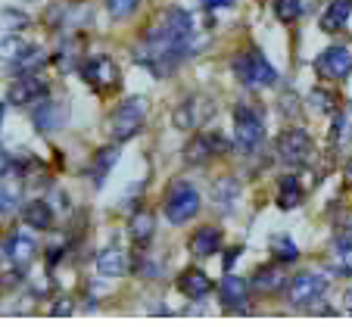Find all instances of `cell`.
Listing matches in <instances>:
<instances>
[{"instance_id":"1","label":"cell","mask_w":352,"mask_h":327,"mask_svg":"<svg viewBox=\"0 0 352 327\" xmlns=\"http://www.w3.org/2000/svg\"><path fill=\"white\" fill-rule=\"evenodd\" d=\"M209 41V32L187 10H166L153 25H146L144 44L138 50V63L146 66L156 78H166L184 60L199 54V47Z\"/></svg>"},{"instance_id":"2","label":"cell","mask_w":352,"mask_h":327,"mask_svg":"<svg viewBox=\"0 0 352 327\" xmlns=\"http://www.w3.org/2000/svg\"><path fill=\"white\" fill-rule=\"evenodd\" d=\"M231 69H234V78L246 87H274L278 84V72H274V66L262 56V50H256V47L253 50H246V54H240Z\"/></svg>"},{"instance_id":"3","label":"cell","mask_w":352,"mask_h":327,"mask_svg":"<svg viewBox=\"0 0 352 327\" xmlns=\"http://www.w3.org/2000/svg\"><path fill=\"white\" fill-rule=\"evenodd\" d=\"M144 115H146L144 97H128L125 103H119L107 122V131H109V137H113V144H122V140L134 137V134L140 131V125H144Z\"/></svg>"},{"instance_id":"4","label":"cell","mask_w":352,"mask_h":327,"mask_svg":"<svg viewBox=\"0 0 352 327\" xmlns=\"http://www.w3.org/2000/svg\"><path fill=\"white\" fill-rule=\"evenodd\" d=\"M262 115L256 109L237 103L234 106V144H237L240 153H253L262 144Z\"/></svg>"},{"instance_id":"5","label":"cell","mask_w":352,"mask_h":327,"mask_svg":"<svg viewBox=\"0 0 352 327\" xmlns=\"http://www.w3.org/2000/svg\"><path fill=\"white\" fill-rule=\"evenodd\" d=\"M197 212H199V194L193 190V184L175 181L166 196V218L172 221V225H187Z\"/></svg>"},{"instance_id":"6","label":"cell","mask_w":352,"mask_h":327,"mask_svg":"<svg viewBox=\"0 0 352 327\" xmlns=\"http://www.w3.org/2000/svg\"><path fill=\"white\" fill-rule=\"evenodd\" d=\"M274 150H278V159L284 162V166L299 168L312 159V137H309L302 128H287V131H280Z\"/></svg>"},{"instance_id":"7","label":"cell","mask_w":352,"mask_h":327,"mask_svg":"<svg viewBox=\"0 0 352 327\" xmlns=\"http://www.w3.org/2000/svg\"><path fill=\"white\" fill-rule=\"evenodd\" d=\"M81 75H85V81L97 93H113L122 84L119 66L109 56H91V60H85L81 63Z\"/></svg>"},{"instance_id":"8","label":"cell","mask_w":352,"mask_h":327,"mask_svg":"<svg viewBox=\"0 0 352 327\" xmlns=\"http://www.w3.org/2000/svg\"><path fill=\"white\" fill-rule=\"evenodd\" d=\"M324 293H327V278H321L315 271H302L290 280V306L296 308L309 306V302H318Z\"/></svg>"},{"instance_id":"9","label":"cell","mask_w":352,"mask_h":327,"mask_svg":"<svg viewBox=\"0 0 352 327\" xmlns=\"http://www.w3.org/2000/svg\"><path fill=\"white\" fill-rule=\"evenodd\" d=\"M66 115H69L66 106L60 100H50V97H38L32 106V122L41 134H50L56 128H63L66 125Z\"/></svg>"},{"instance_id":"10","label":"cell","mask_w":352,"mask_h":327,"mask_svg":"<svg viewBox=\"0 0 352 327\" xmlns=\"http://www.w3.org/2000/svg\"><path fill=\"white\" fill-rule=\"evenodd\" d=\"M44 93H47V81L41 78V72H19V78L10 84V103L13 106H28Z\"/></svg>"},{"instance_id":"11","label":"cell","mask_w":352,"mask_h":327,"mask_svg":"<svg viewBox=\"0 0 352 327\" xmlns=\"http://www.w3.org/2000/svg\"><path fill=\"white\" fill-rule=\"evenodd\" d=\"M315 69H318L321 78L340 81V78H346V75L352 72V54L346 50V47H327L324 54L318 56Z\"/></svg>"},{"instance_id":"12","label":"cell","mask_w":352,"mask_h":327,"mask_svg":"<svg viewBox=\"0 0 352 327\" xmlns=\"http://www.w3.org/2000/svg\"><path fill=\"white\" fill-rule=\"evenodd\" d=\"M34 253H38V247H34V237L25 231H16L13 237L7 240V247H3V256H7V262L13 268H19V271H25L28 265H32Z\"/></svg>"},{"instance_id":"13","label":"cell","mask_w":352,"mask_h":327,"mask_svg":"<svg viewBox=\"0 0 352 327\" xmlns=\"http://www.w3.org/2000/svg\"><path fill=\"white\" fill-rule=\"evenodd\" d=\"M221 150H228V144L219 134H197L184 147V162L187 166H203V162H209V156L221 153Z\"/></svg>"},{"instance_id":"14","label":"cell","mask_w":352,"mask_h":327,"mask_svg":"<svg viewBox=\"0 0 352 327\" xmlns=\"http://www.w3.org/2000/svg\"><path fill=\"white\" fill-rule=\"evenodd\" d=\"M212 115V100H203V97H190L187 103H181L175 109V125L178 128H199L203 122Z\"/></svg>"},{"instance_id":"15","label":"cell","mask_w":352,"mask_h":327,"mask_svg":"<svg viewBox=\"0 0 352 327\" xmlns=\"http://www.w3.org/2000/svg\"><path fill=\"white\" fill-rule=\"evenodd\" d=\"M178 290L187 300H203V296H209V290H212V280H209V274L203 271V268H184L178 278Z\"/></svg>"},{"instance_id":"16","label":"cell","mask_w":352,"mask_h":327,"mask_svg":"<svg viewBox=\"0 0 352 327\" xmlns=\"http://www.w3.org/2000/svg\"><path fill=\"white\" fill-rule=\"evenodd\" d=\"M221 247V231L215 225H206V227H197L190 237V253L197 259H206V256H215Z\"/></svg>"},{"instance_id":"17","label":"cell","mask_w":352,"mask_h":327,"mask_svg":"<svg viewBox=\"0 0 352 327\" xmlns=\"http://www.w3.org/2000/svg\"><path fill=\"white\" fill-rule=\"evenodd\" d=\"M284 284H287V274L278 262L274 265H259L253 274V290H259V293H280Z\"/></svg>"},{"instance_id":"18","label":"cell","mask_w":352,"mask_h":327,"mask_svg":"<svg viewBox=\"0 0 352 327\" xmlns=\"http://www.w3.org/2000/svg\"><path fill=\"white\" fill-rule=\"evenodd\" d=\"M246 290H250V287H246V280L237 278V274H228V278H221L219 296H221V302H225V308H243Z\"/></svg>"},{"instance_id":"19","label":"cell","mask_w":352,"mask_h":327,"mask_svg":"<svg viewBox=\"0 0 352 327\" xmlns=\"http://www.w3.org/2000/svg\"><path fill=\"white\" fill-rule=\"evenodd\" d=\"M352 16V0H333L331 7L321 13V32H343Z\"/></svg>"},{"instance_id":"20","label":"cell","mask_w":352,"mask_h":327,"mask_svg":"<svg viewBox=\"0 0 352 327\" xmlns=\"http://www.w3.org/2000/svg\"><path fill=\"white\" fill-rule=\"evenodd\" d=\"M119 162V147H100L97 153H94V162H91V181L94 187H103V181H107V174L113 172V166Z\"/></svg>"},{"instance_id":"21","label":"cell","mask_w":352,"mask_h":327,"mask_svg":"<svg viewBox=\"0 0 352 327\" xmlns=\"http://www.w3.org/2000/svg\"><path fill=\"white\" fill-rule=\"evenodd\" d=\"M22 221L28 227H34V231H50L54 227V212H50V206L44 200H32L22 206Z\"/></svg>"},{"instance_id":"22","label":"cell","mask_w":352,"mask_h":327,"mask_svg":"<svg viewBox=\"0 0 352 327\" xmlns=\"http://www.w3.org/2000/svg\"><path fill=\"white\" fill-rule=\"evenodd\" d=\"M81 50H85V41H81L78 34L63 41L60 50H56V66H60V72H72L75 66H81Z\"/></svg>"},{"instance_id":"23","label":"cell","mask_w":352,"mask_h":327,"mask_svg":"<svg viewBox=\"0 0 352 327\" xmlns=\"http://www.w3.org/2000/svg\"><path fill=\"white\" fill-rule=\"evenodd\" d=\"M125 268H128V262H125V253H122V249L109 247V249H103V253H97L100 278H122Z\"/></svg>"},{"instance_id":"24","label":"cell","mask_w":352,"mask_h":327,"mask_svg":"<svg viewBox=\"0 0 352 327\" xmlns=\"http://www.w3.org/2000/svg\"><path fill=\"white\" fill-rule=\"evenodd\" d=\"M153 231H156L153 212H134L131 221H128V234H131V240L138 247H146V243L153 240Z\"/></svg>"},{"instance_id":"25","label":"cell","mask_w":352,"mask_h":327,"mask_svg":"<svg viewBox=\"0 0 352 327\" xmlns=\"http://www.w3.org/2000/svg\"><path fill=\"white\" fill-rule=\"evenodd\" d=\"M302 196H306V190H302V184H299L296 174H284L278 184V206L280 209H296L299 203H302Z\"/></svg>"},{"instance_id":"26","label":"cell","mask_w":352,"mask_h":327,"mask_svg":"<svg viewBox=\"0 0 352 327\" xmlns=\"http://www.w3.org/2000/svg\"><path fill=\"white\" fill-rule=\"evenodd\" d=\"M237 194H240V187H237V181L234 178H219L212 184V200H215V206L221 209V212H231V206H234V200H237Z\"/></svg>"},{"instance_id":"27","label":"cell","mask_w":352,"mask_h":327,"mask_svg":"<svg viewBox=\"0 0 352 327\" xmlns=\"http://www.w3.org/2000/svg\"><path fill=\"white\" fill-rule=\"evenodd\" d=\"M28 54H32V44H25L19 34H13V38H3V41H0V60L10 63V66L22 63Z\"/></svg>"},{"instance_id":"28","label":"cell","mask_w":352,"mask_h":327,"mask_svg":"<svg viewBox=\"0 0 352 327\" xmlns=\"http://www.w3.org/2000/svg\"><path fill=\"white\" fill-rule=\"evenodd\" d=\"M331 137H333V144H340V147L352 140V103H346V109H340V113H337Z\"/></svg>"},{"instance_id":"29","label":"cell","mask_w":352,"mask_h":327,"mask_svg":"<svg viewBox=\"0 0 352 327\" xmlns=\"http://www.w3.org/2000/svg\"><path fill=\"white\" fill-rule=\"evenodd\" d=\"M331 268L337 274H352V240H337L333 243Z\"/></svg>"},{"instance_id":"30","label":"cell","mask_w":352,"mask_h":327,"mask_svg":"<svg viewBox=\"0 0 352 327\" xmlns=\"http://www.w3.org/2000/svg\"><path fill=\"white\" fill-rule=\"evenodd\" d=\"M272 253H274V259L284 262V265H290V262L299 259V247L290 240V237H284V234L272 237Z\"/></svg>"},{"instance_id":"31","label":"cell","mask_w":352,"mask_h":327,"mask_svg":"<svg viewBox=\"0 0 352 327\" xmlns=\"http://www.w3.org/2000/svg\"><path fill=\"white\" fill-rule=\"evenodd\" d=\"M274 16L280 22H296L302 16V0H274Z\"/></svg>"},{"instance_id":"32","label":"cell","mask_w":352,"mask_h":327,"mask_svg":"<svg viewBox=\"0 0 352 327\" xmlns=\"http://www.w3.org/2000/svg\"><path fill=\"white\" fill-rule=\"evenodd\" d=\"M19 209V187H0V218H7Z\"/></svg>"},{"instance_id":"33","label":"cell","mask_w":352,"mask_h":327,"mask_svg":"<svg viewBox=\"0 0 352 327\" xmlns=\"http://www.w3.org/2000/svg\"><path fill=\"white\" fill-rule=\"evenodd\" d=\"M138 3L140 0H107V13L113 19H125V16H131L138 10Z\"/></svg>"},{"instance_id":"34","label":"cell","mask_w":352,"mask_h":327,"mask_svg":"<svg viewBox=\"0 0 352 327\" xmlns=\"http://www.w3.org/2000/svg\"><path fill=\"white\" fill-rule=\"evenodd\" d=\"M309 103H312V109H318V113H331L333 109V97L327 91H312L309 93Z\"/></svg>"},{"instance_id":"35","label":"cell","mask_w":352,"mask_h":327,"mask_svg":"<svg viewBox=\"0 0 352 327\" xmlns=\"http://www.w3.org/2000/svg\"><path fill=\"white\" fill-rule=\"evenodd\" d=\"M19 280H22V271L16 268V271H10V274H3V278H0V290H13V287H19Z\"/></svg>"},{"instance_id":"36","label":"cell","mask_w":352,"mask_h":327,"mask_svg":"<svg viewBox=\"0 0 352 327\" xmlns=\"http://www.w3.org/2000/svg\"><path fill=\"white\" fill-rule=\"evenodd\" d=\"M63 256H66V247H63V243H54V247H50V253H47V268H54Z\"/></svg>"},{"instance_id":"37","label":"cell","mask_w":352,"mask_h":327,"mask_svg":"<svg viewBox=\"0 0 352 327\" xmlns=\"http://www.w3.org/2000/svg\"><path fill=\"white\" fill-rule=\"evenodd\" d=\"M10 168H13V156H10L7 150L0 147V178H3V174H7Z\"/></svg>"},{"instance_id":"38","label":"cell","mask_w":352,"mask_h":327,"mask_svg":"<svg viewBox=\"0 0 352 327\" xmlns=\"http://www.w3.org/2000/svg\"><path fill=\"white\" fill-rule=\"evenodd\" d=\"M240 253H243V247H234V249H228V256H225V271H231V265L240 259Z\"/></svg>"},{"instance_id":"39","label":"cell","mask_w":352,"mask_h":327,"mask_svg":"<svg viewBox=\"0 0 352 327\" xmlns=\"http://www.w3.org/2000/svg\"><path fill=\"white\" fill-rule=\"evenodd\" d=\"M54 315H72V306H69V300H56V306L50 308Z\"/></svg>"},{"instance_id":"40","label":"cell","mask_w":352,"mask_h":327,"mask_svg":"<svg viewBox=\"0 0 352 327\" xmlns=\"http://www.w3.org/2000/svg\"><path fill=\"white\" fill-rule=\"evenodd\" d=\"M234 0H203V7L206 10H219V7H231Z\"/></svg>"},{"instance_id":"41","label":"cell","mask_w":352,"mask_h":327,"mask_svg":"<svg viewBox=\"0 0 352 327\" xmlns=\"http://www.w3.org/2000/svg\"><path fill=\"white\" fill-rule=\"evenodd\" d=\"M0 125H3V103H0Z\"/></svg>"}]
</instances>
